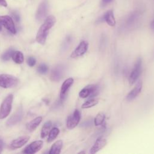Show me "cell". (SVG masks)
<instances>
[{"label": "cell", "instance_id": "cell-12", "mask_svg": "<svg viewBox=\"0 0 154 154\" xmlns=\"http://www.w3.org/2000/svg\"><path fill=\"white\" fill-rule=\"evenodd\" d=\"M73 83V79L72 78H69L66 79L61 85V90H60V99L61 102H63L65 99L67 94V92L69 88L71 87Z\"/></svg>", "mask_w": 154, "mask_h": 154}, {"label": "cell", "instance_id": "cell-9", "mask_svg": "<svg viewBox=\"0 0 154 154\" xmlns=\"http://www.w3.org/2000/svg\"><path fill=\"white\" fill-rule=\"evenodd\" d=\"M0 24L13 34H16V30L14 22L9 16H0Z\"/></svg>", "mask_w": 154, "mask_h": 154}, {"label": "cell", "instance_id": "cell-29", "mask_svg": "<svg viewBox=\"0 0 154 154\" xmlns=\"http://www.w3.org/2000/svg\"><path fill=\"white\" fill-rule=\"evenodd\" d=\"M94 123V120H87L84 122L81 125V126L82 127H89L90 126H92V125Z\"/></svg>", "mask_w": 154, "mask_h": 154}, {"label": "cell", "instance_id": "cell-6", "mask_svg": "<svg viewBox=\"0 0 154 154\" xmlns=\"http://www.w3.org/2000/svg\"><path fill=\"white\" fill-rule=\"evenodd\" d=\"M81 117V113L79 109H75L72 114L70 115L66 121V126L69 129L75 128L79 123Z\"/></svg>", "mask_w": 154, "mask_h": 154}, {"label": "cell", "instance_id": "cell-33", "mask_svg": "<svg viewBox=\"0 0 154 154\" xmlns=\"http://www.w3.org/2000/svg\"><path fill=\"white\" fill-rule=\"evenodd\" d=\"M112 0H102V6H106L107 4L110 3Z\"/></svg>", "mask_w": 154, "mask_h": 154}, {"label": "cell", "instance_id": "cell-5", "mask_svg": "<svg viewBox=\"0 0 154 154\" xmlns=\"http://www.w3.org/2000/svg\"><path fill=\"white\" fill-rule=\"evenodd\" d=\"M142 60L140 57H139L134 66L133 70H132L129 77V82L131 85H132L134 84L136 81L138 79V77L140 76L141 73V69H142Z\"/></svg>", "mask_w": 154, "mask_h": 154}, {"label": "cell", "instance_id": "cell-27", "mask_svg": "<svg viewBox=\"0 0 154 154\" xmlns=\"http://www.w3.org/2000/svg\"><path fill=\"white\" fill-rule=\"evenodd\" d=\"M37 71L39 73L41 74H45L48 72V67L47 65L45 64H40L38 68H37Z\"/></svg>", "mask_w": 154, "mask_h": 154}, {"label": "cell", "instance_id": "cell-1", "mask_svg": "<svg viewBox=\"0 0 154 154\" xmlns=\"http://www.w3.org/2000/svg\"><path fill=\"white\" fill-rule=\"evenodd\" d=\"M56 22V19L54 16H49L46 17L44 23L38 29L36 35V41L41 44L45 43L49 29L54 25Z\"/></svg>", "mask_w": 154, "mask_h": 154}, {"label": "cell", "instance_id": "cell-11", "mask_svg": "<svg viewBox=\"0 0 154 154\" xmlns=\"http://www.w3.org/2000/svg\"><path fill=\"white\" fill-rule=\"evenodd\" d=\"M43 142L42 140H37L30 143L23 150V153L26 154H33L38 152L43 147Z\"/></svg>", "mask_w": 154, "mask_h": 154}, {"label": "cell", "instance_id": "cell-30", "mask_svg": "<svg viewBox=\"0 0 154 154\" xmlns=\"http://www.w3.org/2000/svg\"><path fill=\"white\" fill-rule=\"evenodd\" d=\"M71 42H72V37H71L70 36H68V37L66 38V40H65V41H64V44H63L64 46H63V49H67V48H68L69 46L70 45Z\"/></svg>", "mask_w": 154, "mask_h": 154}, {"label": "cell", "instance_id": "cell-8", "mask_svg": "<svg viewBox=\"0 0 154 154\" xmlns=\"http://www.w3.org/2000/svg\"><path fill=\"white\" fill-rule=\"evenodd\" d=\"M64 73V66L58 64L52 69L50 75V79L52 81L58 82L60 81Z\"/></svg>", "mask_w": 154, "mask_h": 154}, {"label": "cell", "instance_id": "cell-17", "mask_svg": "<svg viewBox=\"0 0 154 154\" xmlns=\"http://www.w3.org/2000/svg\"><path fill=\"white\" fill-rule=\"evenodd\" d=\"M106 143L107 141L105 138L101 137L97 138L96 142L94 143V144L90 149V153L94 154L97 153L98 151H99L100 149H102L106 146Z\"/></svg>", "mask_w": 154, "mask_h": 154}, {"label": "cell", "instance_id": "cell-20", "mask_svg": "<svg viewBox=\"0 0 154 154\" xmlns=\"http://www.w3.org/2000/svg\"><path fill=\"white\" fill-rule=\"evenodd\" d=\"M63 147V141L61 140H58L55 141L50 149L49 154H58L61 152Z\"/></svg>", "mask_w": 154, "mask_h": 154}, {"label": "cell", "instance_id": "cell-32", "mask_svg": "<svg viewBox=\"0 0 154 154\" xmlns=\"http://www.w3.org/2000/svg\"><path fill=\"white\" fill-rule=\"evenodd\" d=\"M4 147V141L1 137H0V153L2 152Z\"/></svg>", "mask_w": 154, "mask_h": 154}, {"label": "cell", "instance_id": "cell-24", "mask_svg": "<svg viewBox=\"0 0 154 154\" xmlns=\"http://www.w3.org/2000/svg\"><path fill=\"white\" fill-rule=\"evenodd\" d=\"M99 102V100L95 98H90L89 100H87L85 102H84L81 108H91L94 106H95L96 105H97Z\"/></svg>", "mask_w": 154, "mask_h": 154}, {"label": "cell", "instance_id": "cell-4", "mask_svg": "<svg viewBox=\"0 0 154 154\" xmlns=\"http://www.w3.org/2000/svg\"><path fill=\"white\" fill-rule=\"evenodd\" d=\"M99 87L96 84H90L83 88L79 93V96L81 98H93L99 93Z\"/></svg>", "mask_w": 154, "mask_h": 154}, {"label": "cell", "instance_id": "cell-10", "mask_svg": "<svg viewBox=\"0 0 154 154\" xmlns=\"http://www.w3.org/2000/svg\"><path fill=\"white\" fill-rule=\"evenodd\" d=\"M88 47V43L87 41L83 40L79 43L75 49L72 52L70 55V57L72 58L81 57L85 54L87 51Z\"/></svg>", "mask_w": 154, "mask_h": 154}, {"label": "cell", "instance_id": "cell-21", "mask_svg": "<svg viewBox=\"0 0 154 154\" xmlns=\"http://www.w3.org/2000/svg\"><path fill=\"white\" fill-rule=\"evenodd\" d=\"M52 126V122L51 121L46 122L43 126L41 131V138H45L49 133L51 131V128Z\"/></svg>", "mask_w": 154, "mask_h": 154}, {"label": "cell", "instance_id": "cell-25", "mask_svg": "<svg viewBox=\"0 0 154 154\" xmlns=\"http://www.w3.org/2000/svg\"><path fill=\"white\" fill-rule=\"evenodd\" d=\"M105 119V116L104 114L100 112L96 115L95 118L94 119V124L95 126H100L102 125L104 123Z\"/></svg>", "mask_w": 154, "mask_h": 154}, {"label": "cell", "instance_id": "cell-2", "mask_svg": "<svg viewBox=\"0 0 154 154\" xmlns=\"http://www.w3.org/2000/svg\"><path fill=\"white\" fill-rule=\"evenodd\" d=\"M19 82V79L11 75H0V87L2 88H9L14 87L18 84Z\"/></svg>", "mask_w": 154, "mask_h": 154}, {"label": "cell", "instance_id": "cell-28", "mask_svg": "<svg viewBox=\"0 0 154 154\" xmlns=\"http://www.w3.org/2000/svg\"><path fill=\"white\" fill-rule=\"evenodd\" d=\"M26 62H27V64L28 66H29L30 67H32L35 64L36 60L33 57H29L27 59Z\"/></svg>", "mask_w": 154, "mask_h": 154}, {"label": "cell", "instance_id": "cell-31", "mask_svg": "<svg viewBox=\"0 0 154 154\" xmlns=\"http://www.w3.org/2000/svg\"><path fill=\"white\" fill-rule=\"evenodd\" d=\"M12 15H13V17L14 18V19L16 20V21H17V22H19V21L20 17H19V14H18L16 12H13V13H12Z\"/></svg>", "mask_w": 154, "mask_h": 154}, {"label": "cell", "instance_id": "cell-34", "mask_svg": "<svg viewBox=\"0 0 154 154\" xmlns=\"http://www.w3.org/2000/svg\"><path fill=\"white\" fill-rule=\"evenodd\" d=\"M0 5H2L3 7H7V4L5 0H0Z\"/></svg>", "mask_w": 154, "mask_h": 154}, {"label": "cell", "instance_id": "cell-14", "mask_svg": "<svg viewBox=\"0 0 154 154\" xmlns=\"http://www.w3.org/2000/svg\"><path fill=\"white\" fill-rule=\"evenodd\" d=\"M143 87V82L141 81H139L134 87V88L126 96V100L131 101L135 99L138 94L141 93Z\"/></svg>", "mask_w": 154, "mask_h": 154}, {"label": "cell", "instance_id": "cell-26", "mask_svg": "<svg viewBox=\"0 0 154 154\" xmlns=\"http://www.w3.org/2000/svg\"><path fill=\"white\" fill-rule=\"evenodd\" d=\"M14 49L13 48H10L7 51H6L2 55H1V59L3 61H7L11 57L14 52Z\"/></svg>", "mask_w": 154, "mask_h": 154}, {"label": "cell", "instance_id": "cell-18", "mask_svg": "<svg viewBox=\"0 0 154 154\" xmlns=\"http://www.w3.org/2000/svg\"><path fill=\"white\" fill-rule=\"evenodd\" d=\"M103 18L108 25L111 26H114L116 25V19H115L112 10H110L106 11L103 15Z\"/></svg>", "mask_w": 154, "mask_h": 154}, {"label": "cell", "instance_id": "cell-35", "mask_svg": "<svg viewBox=\"0 0 154 154\" xmlns=\"http://www.w3.org/2000/svg\"><path fill=\"white\" fill-rule=\"evenodd\" d=\"M150 28L153 31H154V20H152L150 23Z\"/></svg>", "mask_w": 154, "mask_h": 154}, {"label": "cell", "instance_id": "cell-15", "mask_svg": "<svg viewBox=\"0 0 154 154\" xmlns=\"http://www.w3.org/2000/svg\"><path fill=\"white\" fill-rule=\"evenodd\" d=\"M140 17V13L137 11L132 12L127 17L125 22V26L127 28H131L136 25Z\"/></svg>", "mask_w": 154, "mask_h": 154}, {"label": "cell", "instance_id": "cell-13", "mask_svg": "<svg viewBox=\"0 0 154 154\" xmlns=\"http://www.w3.org/2000/svg\"><path fill=\"white\" fill-rule=\"evenodd\" d=\"M29 137L28 135H23L16 138L13 140L10 145V147L12 149H16L23 146L29 140Z\"/></svg>", "mask_w": 154, "mask_h": 154}, {"label": "cell", "instance_id": "cell-22", "mask_svg": "<svg viewBox=\"0 0 154 154\" xmlns=\"http://www.w3.org/2000/svg\"><path fill=\"white\" fill-rule=\"evenodd\" d=\"M11 58L17 64H22L24 61L23 55L20 51H14Z\"/></svg>", "mask_w": 154, "mask_h": 154}, {"label": "cell", "instance_id": "cell-36", "mask_svg": "<svg viewBox=\"0 0 154 154\" xmlns=\"http://www.w3.org/2000/svg\"><path fill=\"white\" fill-rule=\"evenodd\" d=\"M1 29H2V27H1V25L0 24V31H1Z\"/></svg>", "mask_w": 154, "mask_h": 154}, {"label": "cell", "instance_id": "cell-7", "mask_svg": "<svg viewBox=\"0 0 154 154\" xmlns=\"http://www.w3.org/2000/svg\"><path fill=\"white\" fill-rule=\"evenodd\" d=\"M23 110L22 106H19L16 112L7 120L6 125L12 126L18 123L23 118Z\"/></svg>", "mask_w": 154, "mask_h": 154}, {"label": "cell", "instance_id": "cell-23", "mask_svg": "<svg viewBox=\"0 0 154 154\" xmlns=\"http://www.w3.org/2000/svg\"><path fill=\"white\" fill-rule=\"evenodd\" d=\"M60 133V130L58 128H53L50 131L48 134V138L47 140V141L48 143H51L52 141H54L58 136V135Z\"/></svg>", "mask_w": 154, "mask_h": 154}, {"label": "cell", "instance_id": "cell-16", "mask_svg": "<svg viewBox=\"0 0 154 154\" xmlns=\"http://www.w3.org/2000/svg\"><path fill=\"white\" fill-rule=\"evenodd\" d=\"M48 11V2L46 0L43 1L39 5L37 13L36 19L38 20H42L46 17Z\"/></svg>", "mask_w": 154, "mask_h": 154}, {"label": "cell", "instance_id": "cell-19", "mask_svg": "<svg viewBox=\"0 0 154 154\" xmlns=\"http://www.w3.org/2000/svg\"><path fill=\"white\" fill-rule=\"evenodd\" d=\"M42 121V117L41 116H38L34 119L28 123L26 126L27 130L29 132L34 131L37 128V127L40 124Z\"/></svg>", "mask_w": 154, "mask_h": 154}, {"label": "cell", "instance_id": "cell-3", "mask_svg": "<svg viewBox=\"0 0 154 154\" xmlns=\"http://www.w3.org/2000/svg\"><path fill=\"white\" fill-rule=\"evenodd\" d=\"M13 100V94H9L1 103L0 108V119H5L9 115L12 108Z\"/></svg>", "mask_w": 154, "mask_h": 154}]
</instances>
